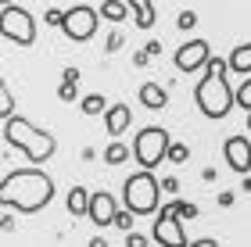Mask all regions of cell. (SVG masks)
Wrapping results in <instances>:
<instances>
[{
    "instance_id": "6da1fadb",
    "label": "cell",
    "mask_w": 251,
    "mask_h": 247,
    "mask_svg": "<svg viewBox=\"0 0 251 247\" xmlns=\"http://www.w3.org/2000/svg\"><path fill=\"white\" fill-rule=\"evenodd\" d=\"M54 197V179L43 172V168H15V172L4 176L0 183V208L4 211H43Z\"/></svg>"
},
{
    "instance_id": "7a4b0ae2",
    "label": "cell",
    "mask_w": 251,
    "mask_h": 247,
    "mask_svg": "<svg viewBox=\"0 0 251 247\" xmlns=\"http://www.w3.org/2000/svg\"><path fill=\"white\" fill-rule=\"evenodd\" d=\"M226 65L223 58H212L208 61V72H204V79L198 83V90H194V100H198L201 115L204 118H226L237 104V90H230V83H226Z\"/></svg>"
},
{
    "instance_id": "3957f363",
    "label": "cell",
    "mask_w": 251,
    "mask_h": 247,
    "mask_svg": "<svg viewBox=\"0 0 251 247\" xmlns=\"http://www.w3.org/2000/svg\"><path fill=\"white\" fill-rule=\"evenodd\" d=\"M4 143H7V147H15V151H22L32 165L50 161L54 151H58V140H54L47 129L32 126V122L22 118V115H7L4 118Z\"/></svg>"
},
{
    "instance_id": "277c9868",
    "label": "cell",
    "mask_w": 251,
    "mask_h": 247,
    "mask_svg": "<svg viewBox=\"0 0 251 247\" xmlns=\"http://www.w3.org/2000/svg\"><path fill=\"white\" fill-rule=\"evenodd\" d=\"M162 190L165 186L151 176V168H140V172H133L122 183V201H126L129 211H136V215H154L158 204H162Z\"/></svg>"
},
{
    "instance_id": "5b68a950",
    "label": "cell",
    "mask_w": 251,
    "mask_h": 247,
    "mask_svg": "<svg viewBox=\"0 0 251 247\" xmlns=\"http://www.w3.org/2000/svg\"><path fill=\"white\" fill-rule=\"evenodd\" d=\"M169 147H173L169 129L147 126V129L136 133V140H133V158H136V165H140V168H151V172H154V168L169 158Z\"/></svg>"
},
{
    "instance_id": "8992f818",
    "label": "cell",
    "mask_w": 251,
    "mask_h": 247,
    "mask_svg": "<svg viewBox=\"0 0 251 247\" xmlns=\"http://www.w3.org/2000/svg\"><path fill=\"white\" fill-rule=\"evenodd\" d=\"M0 32H4V40L18 43V47H29V43L36 40V18H32L25 7H18V4H4Z\"/></svg>"
},
{
    "instance_id": "52a82bcc",
    "label": "cell",
    "mask_w": 251,
    "mask_h": 247,
    "mask_svg": "<svg viewBox=\"0 0 251 247\" xmlns=\"http://www.w3.org/2000/svg\"><path fill=\"white\" fill-rule=\"evenodd\" d=\"M100 25V7H90V4H75L72 11H65V22H61V32L72 43H86L94 40V32Z\"/></svg>"
},
{
    "instance_id": "ba28073f",
    "label": "cell",
    "mask_w": 251,
    "mask_h": 247,
    "mask_svg": "<svg viewBox=\"0 0 251 247\" xmlns=\"http://www.w3.org/2000/svg\"><path fill=\"white\" fill-rule=\"evenodd\" d=\"M179 208H176V201L169 208L158 211V219H154V244H162V247H183L187 237H183V226H179Z\"/></svg>"
},
{
    "instance_id": "9c48e42d",
    "label": "cell",
    "mask_w": 251,
    "mask_h": 247,
    "mask_svg": "<svg viewBox=\"0 0 251 247\" xmlns=\"http://www.w3.org/2000/svg\"><path fill=\"white\" fill-rule=\"evenodd\" d=\"M208 58H212V47H208V43H204V40H187L183 43V47H179L176 50V68L179 72H198V68H208Z\"/></svg>"
},
{
    "instance_id": "30bf717a",
    "label": "cell",
    "mask_w": 251,
    "mask_h": 247,
    "mask_svg": "<svg viewBox=\"0 0 251 247\" xmlns=\"http://www.w3.org/2000/svg\"><path fill=\"white\" fill-rule=\"evenodd\" d=\"M223 154H226V165H230L237 176L251 172V140L248 136H230L223 143Z\"/></svg>"
},
{
    "instance_id": "8fae6325",
    "label": "cell",
    "mask_w": 251,
    "mask_h": 247,
    "mask_svg": "<svg viewBox=\"0 0 251 247\" xmlns=\"http://www.w3.org/2000/svg\"><path fill=\"white\" fill-rule=\"evenodd\" d=\"M115 215H119L115 197L104 194V190H97V194L90 197V219H94V226H115Z\"/></svg>"
},
{
    "instance_id": "7c38bea8",
    "label": "cell",
    "mask_w": 251,
    "mask_h": 247,
    "mask_svg": "<svg viewBox=\"0 0 251 247\" xmlns=\"http://www.w3.org/2000/svg\"><path fill=\"white\" fill-rule=\"evenodd\" d=\"M129 126H133V111L126 108V104H111L104 111V129L111 133V136H122Z\"/></svg>"
},
{
    "instance_id": "4fadbf2b",
    "label": "cell",
    "mask_w": 251,
    "mask_h": 247,
    "mask_svg": "<svg viewBox=\"0 0 251 247\" xmlns=\"http://www.w3.org/2000/svg\"><path fill=\"white\" fill-rule=\"evenodd\" d=\"M226 65H230V72H237V75H251V43H237L230 50V58H226Z\"/></svg>"
},
{
    "instance_id": "5bb4252c",
    "label": "cell",
    "mask_w": 251,
    "mask_h": 247,
    "mask_svg": "<svg viewBox=\"0 0 251 247\" xmlns=\"http://www.w3.org/2000/svg\"><path fill=\"white\" fill-rule=\"evenodd\" d=\"M140 104H144V108H151V111L165 108V104H169L165 86H158V83H144V86H140Z\"/></svg>"
},
{
    "instance_id": "9a60e30c",
    "label": "cell",
    "mask_w": 251,
    "mask_h": 247,
    "mask_svg": "<svg viewBox=\"0 0 251 247\" xmlns=\"http://www.w3.org/2000/svg\"><path fill=\"white\" fill-rule=\"evenodd\" d=\"M90 197L86 186H72L68 190V215H90Z\"/></svg>"
},
{
    "instance_id": "2e32d148",
    "label": "cell",
    "mask_w": 251,
    "mask_h": 247,
    "mask_svg": "<svg viewBox=\"0 0 251 247\" xmlns=\"http://www.w3.org/2000/svg\"><path fill=\"white\" fill-rule=\"evenodd\" d=\"M129 7L136 11V15H133V22H136L140 29H151V25H154L158 11H154V4H151V0H129Z\"/></svg>"
},
{
    "instance_id": "e0dca14e",
    "label": "cell",
    "mask_w": 251,
    "mask_h": 247,
    "mask_svg": "<svg viewBox=\"0 0 251 247\" xmlns=\"http://www.w3.org/2000/svg\"><path fill=\"white\" fill-rule=\"evenodd\" d=\"M129 0H104L100 4V18H108V22H122L126 15H129Z\"/></svg>"
},
{
    "instance_id": "ac0fdd59",
    "label": "cell",
    "mask_w": 251,
    "mask_h": 247,
    "mask_svg": "<svg viewBox=\"0 0 251 247\" xmlns=\"http://www.w3.org/2000/svg\"><path fill=\"white\" fill-rule=\"evenodd\" d=\"M126 158H133V147H126V143L115 136V140L108 143V151H104V161H108V165H122Z\"/></svg>"
},
{
    "instance_id": "d6986e66",
    "label": "cell",
    "mask_w": 251,
    "mask_h": 247,
    "mask_svg": "<svg viewBox=\"0 0 251 247\" xmlns=\"http://www.w3.org/2000/svg\"><path fill=\"white\" fill-rule=\"evenodd\" d=\"M104 111H108L104 93H90V97H83V115H104Z\"/></svg>"
},
{
    "instance_id": "ffe728a7",
    "label": "cell",
    "mask_w": 251,
    "mask_h": 247,
    "mask_svg": "<svg viewBox=\"0 0 251 247\" xmlns=\"http://www.w3.org/2000/svg\"><path fill=\"white\" fill-rule=\"evenodd\" d=\"M237 104H241V111H251V75L241 79V86H237Z\"/></svg>"
},
{
    "instance_id": "44dd1931",
    "label": "cell",
    "mask_w": 251,
    "mask_h": 247,
    "mask_svg": "<svg viewBox=\"0 0 251 247\" xmlns=\"http://www.w3.org/2000/svg\"><path fill=\"white\" fill-rule=\"evenodd\" d=\"M190 158V147H187V143H173V147H169V161H173V165H183Z\"/></svg>"
},
{
    "instance_id": "7402d4cb",
    "label": "cell",
    "mask_w": 251,
    "mask_h": 247,
    "mask_svg": "<svg viewBox=\"0 0 251 247\" xmlns=\"http://www.w3.org/2000/svg\"><path fill=\"white\" fill-rule=\"evenodd\" d=\"M194 25H198V15H194V11H179L176 15V29L179 32H190Z\"/></svg>"
},
{
    "instance_id": "603a6c76",
    "label": "cell",
    "mask_w": 251,
    "mask_h": 247,
    "mask_svg": "<svg viewBox=\"0 0 251 247\" xmlns=\"http://www.w3.org/2000/svg\"><path fill=\"white\" fill-rule=\"evenodd\" d=\"M0 118H7V115H15V97H11V90L7 86H0Z\"/></svg>"
},
{
    "instance_id": "cb8c5ba5",
    "label": "cell",
    "mask_w": 251,
    "mask_h": 247,
    "mask_svg": "<svg viewBox=\"0 0 251 247\" xmlns=\"http://www.w3.org/2000/svg\"><path fill=\"white\" fill-rule=\"evenodd\" d=\"M133 219H136V211L126 208V211H119V215H115V226H119L122 233H133Z\"/></svg>"
},
{
    "instance_id": "d4e9b609",
    "label": "cell",
    "mask_w": 251,
    "mask_h": 247,
    "mask_svg": "<svg viewBox=\"0 0 251 247\" xmlns=\"http://www.w3.org/2000/svg\"><path fill=\"white\" fill-rule=\"evenodd\" d=\"M58 97L65 100V104H72V100H75V83H68V79H61V86H58Z\"/></svg>"
},
{
    "instance_id": "484cf974",
    "label": "cell",
    "mask_w": 251,
    "mask_h": 247,
    "mask_svg": "<svg viewBox=\"0 0 251 247\" xmlns=\"http://www.w3.org/2000/svg\"><path fill=\"white\" fill-rule=\"evenodd\" d=\"M176 208H179V215H183V219L198 215V204H190V201H176Z\"/></svg>"
},
{
    "instance_id": "4316f807",
    "label": "cell",
    "mask_w": 251,
    "mask_h": 247,
    "mask_svg": "<svg viewBox=\"0 0 251 247\" xmlns=\"http://www.w3.org/2000/svg\"><path fill=\"white\" fill-rule=\"evenodd\" d=\"M43 18H47V25H61V22H65V11H47Z\"/></svg>"
},
{
    "instance_id": "83f0119b",
    "label": "cell",
    "mask_w": 251,
    "mask_h": 247,
    "mask_svg": "<svg viewBox=\"0 0 251 247\" xmlns=\"http://www.w3.org/2000/svg\"><path fill=\"white\" fill-rule=\"evenodd\" d=\"M126 244H129V247H144V244H151V240L140 237V233H129V240H126Z\"/></svg>"
},
{
    "instance_id": "f1b7e54d",
    "label": "cell",
    "mask_w": 251,
    "mask_h": 247,
    "mask_svg": "<svg viewBox=\"0 0 251 247\" xmlns=\"http://www.w3.org/2000/svg\"><path fill=\"white\" fill-rule=\"evenodd\" d=\"M122 47V36H119V32H111V36H108V50H119Z\"/></svg>"
},
{
    "instance_id": "f546056e",
    "label": "cell",
    "mask_w": 251,
    "mask_h": 247,
    "mask_svg": "<svg viewBox=\"0 0 251 247\" xmlns=\"http://www.w3.org/2000/svg\"><path fill=\"white\" fill-rule=\"evenodd\" d=\"M61 79H68V83H79V68H65V75Z\"/></svg>"
},
{
    "instance_id": "4dcf8cb0",
    "label": "cell",
    "mask_w": 251,
    "mask_h": 247,
    "mask_svg": "<svg viewBox=\"0 0 251 247\" xmlns=\"http://www.w3.org/2000/svg\"><path fill=\"white\" fill-rule=\"evenodd\" d=\"M248 133H251V111H248Z\"/></svg>"
},
{
    "instance_id": "1f68e13d",
    "label": "cell",
    "mask_w": 251,
    "mask_h": 247,
    "mask_svg": "<svg viewBox=\"0 0 251 247\" xmlns=\"http://www.w3.org/2000/svg\"><path fill=\"white\" fill-rule=\"evenodd\" d=\"M4 4H11V0H4Z\"/></svg>"
}]
</instances>
